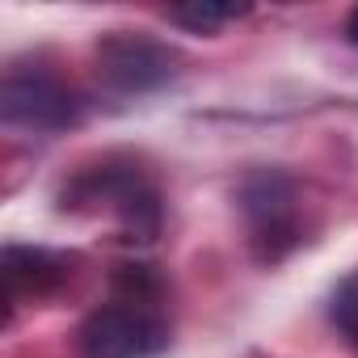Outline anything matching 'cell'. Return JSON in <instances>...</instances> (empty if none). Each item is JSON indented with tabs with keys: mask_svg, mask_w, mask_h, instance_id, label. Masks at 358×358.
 <instances>
[{
	"mask_svg": "<svg viewBox=\"0 0 358 358\" xmlns=\"http://www.w3.org/2000/svg\"><path fill=\"white\" fill-rule=\"evenodd\" d=\"M118 299L110 308H97L85 329H80V345L85 358H152L156 350H164L169 341V324L152 303V282L148 274L135 266L127 274H118Z\"/></svg>",
	"mask_w": 358,
	"mask_h": 358,
	"instance_id": "obj_1",
	"label": "cell"
},
{
	"mask_svg": "<svg viewBox=\"0 0 358 358\" xmlns=\"http://www.w3.org/2000/svg\"><path fill=\"white\" fill-rule=\"evenodd\" d=\"M0 118L26 131H64L80 118V101L47 72H9L0 85Z\"/></svg>",
	"mask_w": 358,
	"mask_h": 358,
	"instance_id": "obj_2",
	"label": "cell"
},
{
	"mask_svg": "<svg viewBox=\"0 0 358 358\" xmlns=\"http://www.w3.org/2000/svg\"><path fill=\"white\" fill-rule=\"evenodd\" d=\"M97 72L114 93H148L173 76V51L143 34H110L97 47Z\"/></svg>",
	"mask_w": 358,
	"mask_h": 358,
	"instance_id": "obj_3",
	"label": "cell"
},
{
	"mask_svg": "<svg viewBox=\"0 0 358 358\" xmlns=\"http://www.w3.org/2000/svg\"><path fill=\"white\" fill-rule=\"evenodd\" d=\"M241 207L249 215L253 241L266 245V257H278L295 241V190L282 173H253L241 190Z\"/></svg>",
	"mask_w": 358,
	"mask_h": 358,
	"instance_id": "obj_4",
	"label": "cell"
},
{
	"mask_svg": "<svg viewBox=\"0 0 358 358\" xmlns=\"http://www.w3.org/2000/svg\"><path fill=\"white\" fill-rule=\"evenodd\" d=\"M0 274H5V291H9V303H13L22 295H47L64 278V262L51 257L47 249L9 245L5 257H0Z\"/></svg>",
	"mask_w": 358,
	"mask_h": 358,
	"instance_id": "obj_5",
	"label": "cell"
},
{
	"mask_svg": "<svg viewBox=\"0 0 358 358\" xmlns=\"http://www.w3.org/2000/svg\"><path fill=\"white\" fill-rule=\"evenodd\" d=\"M245 13H249V5H232V0H186V5H173L169 9L173 22H182L190 30H215V26L236 22Z\"/></svg>",
	"mask_w": 358,
	"mask_h": 358,
	"instance_id": "obj_6",
	"label": "cell"
},
{
	"mask_svg": "<svg viewBox=\"0 0 358 358\" xmlns=\"http://www.w3.org/2000/svg\"><path fill=\"white\" fill-rule=\"evenodd\" d=\"M333 320H337L341 333H350L358 341V274L337 287V295H333Z\"/></svg>",
	"mask_w": 358,
	"mask_h": 358,
	"instance_id": "obj_7",
	"label": "cell"
},
{
	"mask_svg": "<svg viewBox=\"0 0 358 358\" xmlns=\"http://www.w3.org/2000/svg\"><path fill=\"white\" fill-rule=\"evenodd\" d=\"M345 34H350V43H354V47H358V9H354V13H350V26H345Z\"/></svg>",
	"mask_w": 358,
	"mask_h": 358,
	"instance_id": "obj_8",
	"label": "cell"
}]
</instances>
